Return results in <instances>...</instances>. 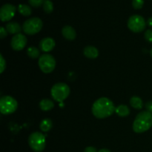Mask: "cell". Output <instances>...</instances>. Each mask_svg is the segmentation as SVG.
Returning a JSON list of instances; mask_svg holds the SVG:
<instances>
[{"instance_id":"obj_10","label":"cell","mask_w":152,"mask_h":152,"mask_svg":"<svg viewBox=\"0 0 152 152\" xmlns=\"http://www.w3.org/2000/svg\"><path fill=\"white\" fill-rule=\"evenodd\" d=\"M27 42H28L27 37L24 34H22L20 33V34H16L12 37L10 46L14 50L19 51V50H23L24 48L26 46Z\"/></svg>"},{"instance_id":"obj_8","label":"cell","mask_w":152,"mask_h":152,"mask_svg":"<svg viewBox=\"0 0 152 152\" xmlns=\"http://www.w3.org/2000/svg\"><path fill=\"white\" fill-rule=\"evenodd\" d=\"M146 22L145 19L140 15H133L128 21V28L134 33L142 32L145 29Z\"/></svg>"},{"instance_id":"obj_28","label":"cell","mask_w":152,"mask_h":152,"mask_svg":"<svg viewBox=\"0 0 152 152\" xmlns=\"http://www.w3.org/2000/svg\"><path fill=\"white\" fill-rule=\"evenodd\" d=\"M84 152H97V151H96V148H94V147L88 146L85 148Z\"/></svg>"},{"instance_id":"obj_12","label":"cell","mask_w":152,"mask_h":152,"mask_svg":"<svg viewBox=\"0 0 152 152\" xmlns=\"http://www.w3.org/2000/svg\"><path fill=\"white\" fill-rule=\"evenodd\" d=\"M62 34L64 38L66 39L69 40V41H73L77 37V33L74 28L73 27L69 26V25H66L64 26L62 29Z\"/></svg>"},{"instance_id":"obj_22","label":"cell","mask_w":152,"mask_h":152,"mask_svg":"<svg viewBox=\"0 0 152 152\" xmlns=\"http://www.w3.org/2000/svg\"><path fill=\"white\" fill-rule=\"evenodd\" d=\"M144 4V0H133L132 1V6L136 10H140Z\"/></svg>"},{"instance_id":"obj_9","label":"cell","mask_w":152,"mask_h":152,"mask_svg":"<svg viewBox=\"0 0 152 152\" xmlns=\"http://www.w3.org/2000/svg\"><path fill=\"white\" fill-rule=\"evenodd\" d=\"M16 11V7L11 4H5L0 9V19L2 22H7L12 19Z\"/></svg>"},{"instance_id":"obj_23","label":"cell","mask_w":152,"mask_h":152,"mask_svg":"<svg viewBox=\"0 0 152 152\" xmlns=\"http://www.w3.org/2000/svg\"><path fill=\"white\" fill-rule=\"evenodd\" d=\"M45 0H28L30 5H31L34 7H39L43 4Z\"/></svg>"},{"instance_id":"obj_11","label":"cell","mask_w":152,"mask_h":152,"mask_svg":"<svg viewBox=\"0 0 152 152\" xmlns=\"http://www.w3.org/2000/svg\"><path fill=\"white\" fill-rule=\"evenodd\" d=\"M55 45L56 44H55V41L53 39L50 38V37H46V38L42 39L40 41L39 47L43 52L48 53V52L53 50Z\"/></svg>"},{"instance_id":"obj_13","label":"cell","mask_w":152,"mask_h":152,"mask_svg":"<svg viewBox=\"0 0 152 152\" xmlns=\"http://www.w3.org/2000/svg\"><path fill=\"white\" fill-rule=\"evenodd\" d=\"M83 54L85 55V56L88 59H96L99 56V50L96 48L94 47V46L88 45L86 46V48L83 50Z\"/></svg>"},{"instance_id":"obj_21","label":"cell","mask_w":152,"mask_h":152,"mask_svg":"<svg viewBox=\"0 0 152 152\" xmlns=\"http://www.w3.org/2000/svg\"><path fill=\"white\" fill-rule=\"evenodd\" d=\"M43 10L46 13H50L53 10V4L50 0H45L43 3Z\"/></svg>"},{"instance_id":"obj_2","label":"cell","mask_w":152,"mask_h":152,"mask_svg":"<svg viewBox=\"0 0 152 152\" xmlns=\"http://www.w3.org/2000/svg\"><path fill=\"white\" fill-rule=\"evenodd\" d=\"M152 126V114L148 111L140 112L135 117L133 130L135 133L140 134L149 130Z\"/></svg>"},{"instance_id":"obj_7","label":"cell","mask_w":152,"mask_h":152,"mask_svg":"<svg viewBox=\"0 0 152 152\" xmlns=\"http://www.w3.org/2000/svg\"><path fill=\"white\" fill-rule=\"evenodd\" d=\"M38 64L40 70L43 73L49 74L55 69L56 60L52 55L48 54V53H44L39 56Z\"/></svg>"},{"instance_id":"obj_17","label":"cell","mask_w":152,"mask_h":152,"mask_svg":"<svg viewBox=\"0 0 152 152\" xmlns=\"http://www.w3.org/2000/svg\"><path fill=\"white\" fill-rule=\"evenodd\" d=\"M130 104L135 109H142L143 106V102H142V99L139 96H134L130 99Z\"/></svg>"},{"instance_id":"obj_31","label":"cell","mask_w":152,"mask_h":152,"mask_svg":"<svg viewBox=\"0 0 152 152\" xmlns=\"http://www.w3.org/2000/svg\"><path fill=\"white\" fill-rule=\"evenodd\" d=\"M150 55H151V56L152 57V48L151 49V50H150Z\"/></svg>"},{"instance_id":"obj_24","label":"cell","mask_w":152,"mask_h":152,"mask_svg":"<svg viewBox=\"0 0 152 152\" xmlns=\"http://www.w3.org/2000/svg\"><path fill=\"white\" fill-rule=\"evenodd\" d=\"M0 74H2L6 68V61L4 60L2 54H0Z\"/></svg>"},{"instance_id":"obj_15","label":"cell","mask_w":152,"mask_h":152,"mask_svg":"<svg viewBox=\"0 0 152 152\" xmlns=\"http://www.w3.org/2000/svg\"><path fill=\"white\" fill-rule=\"evenodd\" d=\"M54 107V103L49 99H43L39 102L40 109L44 111H48L52 110Z\"/></svg>"},{"instance_id":"obj_19","label":"cell","mask_w":152,"mask_h":152,"mask_svg":"<svg viewBox=\"0 0 152 152\" xmlns=\"http://www.w3.org/2000/svg\"><path fill=\"white\" fill-rule=\"evenodd\" d=\"M18 11L19 12L21 15L25 16H29L32 13V10H31V7L27 4H19L18 6Z\"/></svg>"},{"instance_id":"obj_27","label":"cell","mask_w":152,"mask_h":152,"mask_svg":"<svg viewBox=\"0 0 152 152\" xmlns=\"http://www.w3.org/2000/svg\"><path fill=\"white\" fill-rule=\"evenodd\" d=\"M145 108L148 112L152 114V101H149L145 104Z\"/></svg>"},{"instance_id":"obj_29","label":"cell","mask_w":152,"mask_h":152,"mask_svg":"<svg viewBox=\"0 0 152 152\" xmlns=\"http://www.w3.org/2000/svg\"><path fill=\"white\" fill-rule=\"evenodd\" d=\"M147 25H148V26H150L151 28H152V16L151 17H150L149 19H148V21H147Z\"/></svg>"},{"instance_id":"obj_16","label":"cell","mask_w":152,"mask_h":152,"mask_svg":"<svg viewBox=\"0 0 152 152\" xmlns=\"http://www.w3.org/2000/svg\"><path fill=\"white\" fill-rule=\"evenodd\" d=\"M115 112L119 117H125L129 115V114H130V109H129V108L127 105H120L116 108Z\"/></svg>"},{"instance_id":"obj_18","label":"cell","mask_w":152,"mask_h":152,"mask_svg":"<svg viewBox=\"0 0 152 152\" xmlns=\"http://www.w3.org/2000/svg\"><path fill=\"white\" fill-rule=\"evenodd\" d=\"M53 127V122L50 119H45L40 123L39 128L42 132H48Z\"/></svg>"},{"instance_id":"obj_1","label":"cell","mask_w":152,"mask_h":152,"mask_svg":"<svg viewBox=\"0 0 152 152\" xmlns=\"http://www.w3.org/2000/svg\"><path fill=\"white\" fill-rule=\"evenodd\" d=\"M115 106L112 101L107 97L96 99L92 105V114L97 119H105L115 112Z\"/></svg>"},{"instance_id":"obj_5","label":"cell","mask_w":152,"mask_h":152,"mask_svg":"<svg viewBox=\"0 0 152 152\" xmlns=\"http://www.w3.org/2000/svg\"><path fill=\"white\" fill-rule=\"evenodd\" d=\"M18 108V102L10 96H3L0 99V111L4 115L13 114Z\"/></svg>"},{"instance_id":"obj_30","label":"cell","mask_w":152,"mask_h":152,"mask_svg":"<svg viewBox=\"0 0 152 152\" xmlns=\"http://www.w3.org/2000/svg\"><path fill=\"white\" fill-rule=\"evenodd\" d=\"M98 152H111V151L108 149H106V148H102V149H100Z\"/></svg>"},{"instance_id":"obj_20","label":"cell","mask_w":152,"mask_h":152,"mask_svg":"<svg viewBox=\"0 0 152 152\" xmlns=\"http://www.w3.org/2000/svg\"><path fill=\"white\" fill-rule=\"evenodd\" d=\"M27 53H28V56H29L31 59H37L39 56L40 55V51L38 48H37L34 46H31L28 48L27 50Z\"/></svg>"},{"instance_id":"obj_3","label":"cell","mask_w":152,"mask_h":152,"mask_svg":"<svg viewBox=\"0 0 152 152\" xmlns=\"http://www.w3.org/2000/svg\"><path fill=\"white\" fill-rule=\"evenodd\" d=\"M70 92L71 90L69 86L64 83H56L53 85L50 91L52 98L59 102H62L65 99H67L69 96Z\"/></svg>"},{"instance_id":"obj_26","label":"cell","mask_w":152,"mask_h":152,"mask_svg":"<svg viewBox=\"0 0 152 152\" xmlns=\"http://www.w3.org/2000/svg\"><path fill=\"white\" fill-rule=\"evenodd\" d=\"M7 36V30H6L4 27H1V28H0V38L4 39V37H6Z\"/></svg>"},{"instance_id":"obj_25","label":"cell","mask_w":152,"mask_h":152,"mask_svg":"<svg viewBox=\"0 0 152 152\" xmlns=\"http://www.w3.org/2000/svg\"><path fill=\"white\" fill-rule=\"evenodd\" d=\"M144 37H145V39L146 41H148V42L150 43H152V30L151 29L147 30V31L145 32Z\"/></svg>"},{"instance_id":"obj_4","label":"cell","mask_w":152,"mask_h":152,"mask_svg":"<svg viewBox=\"0 0 152 152\" xmlns=\"http://www.w3.org/2000/svg\"><path fill=\"white\" fill-rule=\"evenodd\" d=\"M28 145L34 151H43L46 145L45 136L41 132H34L28 137Z\"/></svg>"},{"instance_id":"obj_14","label":"cell","mask_w":152,"mask_h":152,"mask_svg":"<svg viewBox=\"0 0 152 152\" xmlns=\"http://www.w3.org/2000/svg\"><path fill=\"white\" fill-rule=\"evenodd\" d=\"M6 30L7 32L10 34H20L22 31V28H21L20 25L16 22H10L6 25L5 26Z\"/></svg>"},{"instance_id":"obj_6","label":"cell","mask_w":152,"mask_h":152,"mask_svg":"<svg viewBox=\"0 0 152 152\" xmlns=\"http://www.w3.org/2000/svg\"><path fill=\"white\" fill-rule=\"evenodd\" d=\"M43 26L42 21L38 17H33L24 22L22 30L28 35H34L42 30Z\"/></svg>"}]
</instances>
